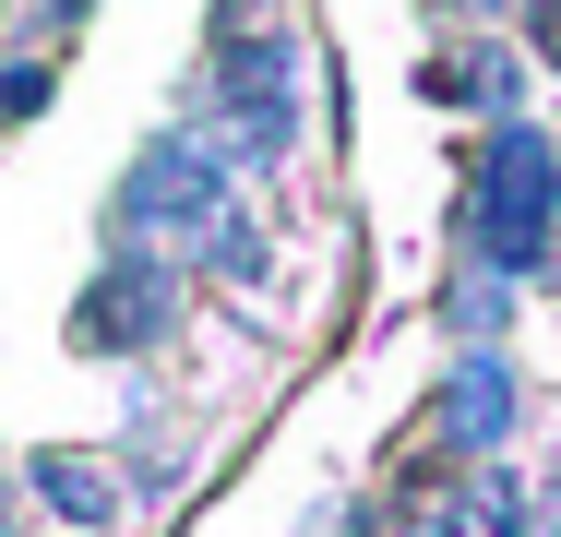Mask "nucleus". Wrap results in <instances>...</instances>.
I'll return each instance as SVG.
<instances>
[{
    "mask_svg": "<svg viewBox=\"0 0 561 537\" xmlns=\"http://www.w3.org/2000/svg\"><path fill=\"white\" fill-rule=\"evenodd\" d=\"M550 204H561V156L538 132H502L490 144V192H478V239L502 251V263H550L538 239H550Z\"/></svg>",
    "mask_w": 561,
    "mask_h": 537,
    "instance_id": "1",
    "label": "nucleus"
}]
</instances>
